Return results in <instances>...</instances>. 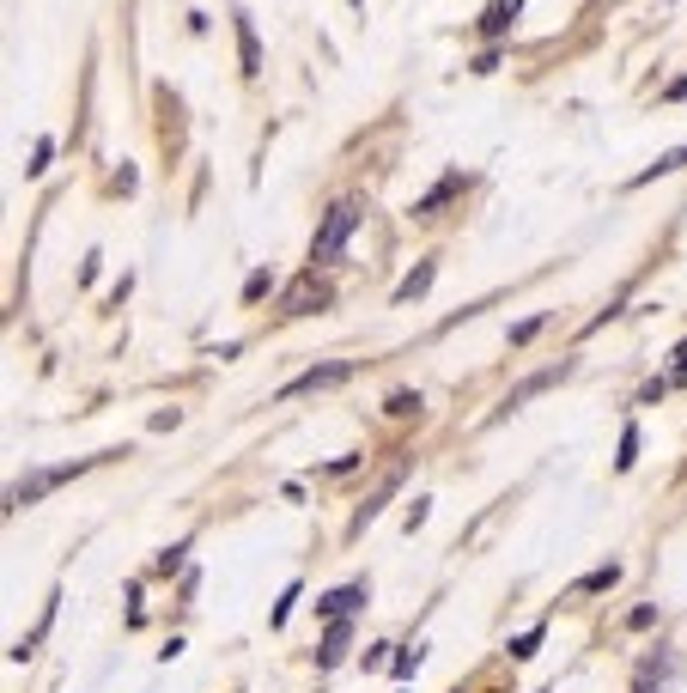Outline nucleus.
Returning <instances> with one entry per match:
<instances>
[{"label":"nucleus","mask_w":687,"mask_h":693,"mask_svg":"<svg viewBox=\"0 0 687 693\" xmlns=\"http://www.w3.org/2000/svg\"><path fill=\"white\" fill-rule=\"evenodd\" d=\"M365 219V201L359 195H341L329 213H323V225H317V238H311V262H335L341 256V244L353 238V225Z\"/></svg>","instance_id":"1"},{"label":"nucleus","mask_w":687,"mask_h":693,"mask_svg":"<svg viewBox=\"0 0 687 693\" xmlns=\"http://www.w3.org/2000/svg\"><path fill=\"white\" fill-rule=\"evenodd\" d=\"M80 469H86V462H61V469H37L31 481H19V487L7 493V499H13V511H19V505H37V499H43L49 487H61V481H73V475H80Z\"/></svg>","instance_id":"2"},{"label":"nucleus","mask_w":687,"mask_h":693,"mask_svg":"<svg viewBox=\"0 0 687 693\" xmlns=\"http://www.w3.org/2000/svg\"><path fill=\"white\" fill-rule=\"evenodd\" d=\"M329 298H335V292H329V280H317V268H311V274H304V280L286 292V317H311V311H329Z\"/></svg>","instance_id":"3"},{"label":"nucleus","mask_w":687,"mask_h":693,"mask_svg":"<svg viewBox=\"0 0 687 693\" xmlns=\"http://www.w3.org/2000/svg\"><path fill=\"white\" fill-rule=\"evenodd\" d=\"M560 377H572V365H566V359H560V365H548V371H536V377H523V383H517V390L505 396V408H523V402H536L542 390H554V383H560Z\"/></svg>","instance_id":"4"},{"label":"nucleus","mask_w":687,"mask_h":693,"mask_svg":"<svg viewBox=\"0 0 687 693\" xmlns=\"http://www.w3.org/2000/svg\"><path fill=\"white\" fill-rule=\"evenodd\" d=\"M347 371H353L347 359H335V365H317V371H304V377H292V383H286V396H311V390H335V383H341Z\"/></svg>","instance_id":"5"},{"label":"nucleus","mask_w":687,"mask_h":693,"mask_svg":"<svg viewBox=\"0 0 687 693\" xmlns=\"http://www.w3.org/2000/svg\"><path fill=\"white\" fill-rule=\"evenodd\" d=\"M359 602H365V584H341V590H329V596L317 602V614H329V621H347Z\"/></svg>","instance_id":"6"},{"label":"nucleus","mask_w":687,"mask_h":693,"mask_svg":"<svg viewBox=\"0 0 687 693\" xmlns=\"http://www.w3.org/2000/svg\"><path fill=\"white\" fill-rule=\"evenodd\" d=\"M517 13H523V0H493V7L481 13V37H505Z\"/></svg>","instance_id":"7"},{"label":"nucleus","mask_w":687,"mask_h":693,"mask_svg":"<svg viewBox=\"0 0 687 693\" xmlns=\"http://www.w3.org/2000/svg\"><path fill=\"white\" fill-rule=\"evenodd\" d=\"M238 55H244V73L256 80V73H262V43H256V25H250V13H238Z\"/></svg>","instance_id":"8"},{"label":"nucleus","mask_w":687,"mask_h":693,"mask_svg":"<svg viewBox=\"0 0 687 693\" xmlns=\"http://www.w3.org/2000/svg\"><path fill=\"white\" fill-rule=\"evenodd\" d=\"M347 639H353V627H347V621H329V633H323V651H317V663H323V669H335V663L347 657Z\"/></svg>","instance_id":"9"},{"label":"nucleus","mask_w":687,"mask_h":693,"mask_svg":"<svg viewBox=\"0 0 687 693\" xmlns=\"http://www.w3.org/2000/svg\"><path fill=\"white\" fill-rule=\"evenodd\" d=\"M681 165H687V146H675V152H663V159H657L651 171H639V177H633V189H645V183H657V177H669V171H681Z\"/></svg>","instance_id":"10"},{"label":"nucleus","mask_w":687,"mask_h":693,"mask_svg":"<svg viewBox=\"0 0 687 693\" xmlns=\"http://www.w3.org/2000/svg\"><path fill=\"white\" fill-rule=\"evenodd\" d=\"M432 274H438V268H432V262H420V268H414V274H408V280L396 286V304H414V298H420V292L432 286Z\"/></svg>","instance_id":"11"},{"label":"nucleus","mask_w":687,"mask_h":693,"mask_svg":"<svg viewBox=\"0 0 687 693\" xmlns=\"http://www.w3.org/2000/svg\"><path fill=\"white\" fill-rule=\"evenodd\" d=\"M456 189H463V177H444V183H438V189H432V195H426V201H420L414 213H420V219H432V213H438V207H444V201H450Z\"/></svg>","instance_id":"12"},{"label":"nucleus","mask_w":687,"mask_h":693,"mask_svg":"<svg viewBox=\"0 0 687 693\" xmlns=\"http://www.w3.org/2000/svg\"><path fill=\"white\" fill-rule=\"evenodd\" d=\"M615 578H621V566H596L590 578H578V596H596V590H615Z\"/></svg>","instance_id":"13"},{"label":"nucleus","mask_w":687,"mask_h":693,"mask_svg":"<svg viewBox=\"0 0 687 693\" xmlns=\"http://www.w3.org/2000/svg\"><path fill=\"white\" fill-rule=\"evenodd\" d=\"M384 414H390V420H408V414H420V396H414V390H396V396L384 402Z\"/></svg>","instance_id":"14"},{"label":"nucleus","mask_w":687,"mask_h":693,"mask_svg":"<svg viewBox=\"0 0 687 693\" xmlns=\"http://www.w3.org/2000/svg\"><path fill=\"white\" fill-rule=\"evenodd\" d=\"M633 462H639V426H627V432H621V456H615V469H633Z\"/></svg>","instance_id":"15"},{"label":"nucleus","mask_w":687,"mask_h":693,"mask_svg":"<svg viewBox=\"0 0 687 693\" xmlns=\"http://www.w3.org/2000/svg\"><path fill=\"white\" fill-rule=\"evenodd\" d=\"M536 645H542V627H529V633L511 645V657H536Z\"/></svg>","instance_id":"16"},{"label":"nucleus","mask_w":687,"mask_h":693,"mask_svg":"<svg viewBox=\"0 0 687 693\" xmlns=\"http://www.w3.org/2000/svg\"><path fill=\"white\" fill-rule=\"evenodd\" d=\"M268 286H274V274H250V280H244V298H250V304H256V298H262V292H268Z\"/></svg>","instance_id":"17"},{"label":"nucleus","mask_w":687,"mask_h":693,"mask_svg":"<svg viewBox=\"0 0 687 693\" xmlns=\"http://www.w3.org/2000/svg\"><path fill=\"white\" fill-rule=\"evenodd\" d=\"M390 669H396V675H414V669H420V651H402V657H396Z\"/></svg>","instance_id":"18"},{"label":"nucleus","mask_w":687,"mask_h":693,"mask_svg":"<svg viewBox=\"0 0 687 693\" xmlns=\"http://www.w3.org/2000/svg\"><path fill=\"white\" fill-rule=\"evenodd\" d=\"M669 383H687V341L675 347V371H669Z\"/></svg>","instance_id":"19"}]
</instances>
